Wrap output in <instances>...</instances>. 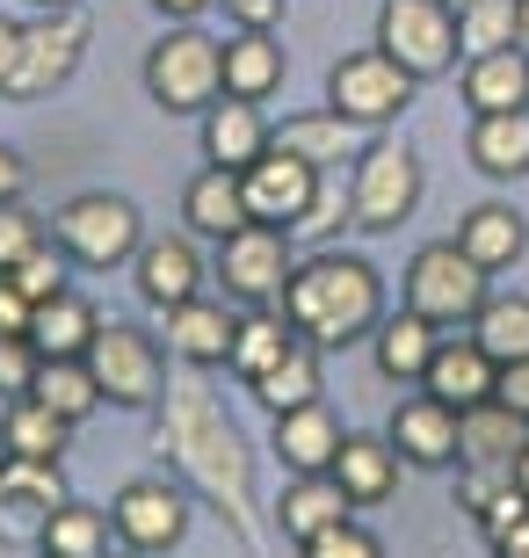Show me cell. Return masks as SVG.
Instances as JSON below:
<instances>
[{"label": "cell", "mask_w": 529, "mask_h": 558, "mask_svg": "<svg viewBox=\"0 0 529 558\" xmlns=\"http://www.w3.org/2000/svg\"><path fill=\"white\" fill-rule=\"evenodd\" d=\"M65 442H73V421L51 414L37 392L8 399V421H0V450L8 457H65Z\"/></svg>", "instance_id": "33"}, {"label": "cell", "mask_w": 529, "mask_h": 558, "mask_svg": "<svg viewBox=\"0 0 529 558\" xmlns=\"http://www.w3.org/2000/svg\"><path fill=\"white\" fill-rule=\"evenodd\" d=\"M290 269H298V254H290V232L284 226H240L218 240V269L225 276V298H240V305H284L290 290Z\"/></svg>", "instance_id": "11"}, {"label": "cell", "mask_w": 529, "mask_h": 558, "mask_svg": "<svg viewBox=\"0 0 529 558\" xmlns=\"http://www.w3.org/2000/svg\"><path fill=\"white\" fill-rule=\"evenodd\" d=\"M320 392L326 385H320V355H312V341H298L268 377H254V399H262L268 414H298V407H312Z\"/></svg>", "instance_id": "36"}, {"label": "cell", "mask_w": 529, "mask_h": 558, "mask_svg": "<svg viewBox=\"0 0 529 558\" xmlns=\"http://www.w3.org/2000/svg\"><path fill=\"white\" fill-rule=\"evenodd\" d=\"M298 341H305V333L290 327L284 305H254V312H240V333H232V363H225V371H240L247 385H254V377H268Z\"/></svg>", "instance_id": "28"}, {"label": "cell", "mask_w": 529, "mask_h": 558, "mask_svg": "<svg viewBox=\"0 0 529 558\" xmlns=\"http://www.w3.org/2000/svg\"><path fill=\"white\" fill-rule=\"evenodd\" d=\"M109 558H145V551H131V544H123V551H109Z\"/></svg>", "instance_id": "55"}, {"label": "cell", "mask_w": 529, "mask_h": 558, "mask_svg": "<svg viewBox=\"0 0 529 558\" xmlns=\"http://www.w3.org/2000/svg\"><path fill=\"white\" fill-rule=\"evenodd\" d=\"M284 312L312 349H348V341H370V333H377V319H385V283H377V269H370L363 254L320 247L290 269Z\"/></svg>", "instance_id": "2"}, {"label": "cell", "mask_w": 529, "mask_h": 558, "mask_svg": "<svg viewBox=\"0 0 529 558\" xmlns=\"http://www.w3.org/2000/svg\"><path fill=\"white\" fill-rule=\"evenodd\" d=\"M341 421L326 414L320 399L298 407V414H276V457H284V472H334V457H341Z\"/></svg>", "instance_id": "26"}, {"label": "cell", "mask_w": 529, "mask_h": 558, "mask_svg": "<svg viewBox=\"0 0 529 558\" xmlns=\"http://www.w3.org/2000/svg\"><path fill=\"white\" fill-rule=\"evenodd\" d=\"M522 442H529V421H522V414H508L501 399H486V407H465V414H457V464L515 472Z\"/></svg>", "instance_id": "22"}, {"label": "cell", "mask_w": 529, "mask_h": 558, "mask_svg": "<svg viewBox=\"0 0 529 558\" xmlns=\"http://www.w3.org/2000/svg\"><path fill=\"white\" fill-rule=\"evenodd\" d=\"M377 44L407 65L413 81H435L457 65V8L449 0H385L377 8Z\"/></svg>", "instance_id": "10"}, {"label": "cell", "mask_w": 529, "mask_h": 558, "mask_svg": "<svg viewBox=\"0 0 529 558\" xmlns=\"http://www.w3.org/2000/svg\"><path fill=\"white\" fill-rule=\"evenodd\" d=\"M37 247H44V218L22 204V196H15V204H0V276L15 269L22 254H37Z\"/></svg>", "instance_id": "40"}, {"label": "cell", "mask_w": 529, "mask_h": 558, "mask_svg": "<svg viewBox=\"0 0 529 558\" xmlns=\"http://www.w3.org/2000/svg\"><path fill=\"white\" fill-rule=\"evenodd\" d=\"M153 8H160V15H175V22H196L211 0H153Z\"/></svg>", "instance_id": "51"}, {"label": "cell", "mask_w": 529, "mask_h": 558, "mask_svg": "<svg viewBox=\"0 0 529 558\" xmlns=\"http://www.w3.org/2000/svg\"><path fill=\"white\" fill-rule=\"evenodd\" d=\"M167 319V349L182 355L189 371H218L232 363V333H240V312H225L218 298H189V305L160 312Z\"/></svg>", "instance_id": "18"}, {"label": "cell", "mask_w": 529, "mask_h": 558, "mask_svg": "<svg viewBox=\"0 0 529 558\" xmlns=\"http://www.w3.org/2000/svg\"><path fill=\"white\" fill-rule=\"evenodd\" d=\"M515 44H522V51H529V0H522V29H515Z\"/></svg>", "instance_id": "53"}, {"label": "cell", "mask_w": 529, "mask_h": 558, "mask_svg": "<svg viewBox=\"0 0 529 558\" xmlns=\"http://www.w3.org/2000/svg\"><path fill=\"white\" fill-rule=\"evenodd\" d=\"M399 464L407 457L392 450V435H348L341 457H334V478H341V494L356 508H377V500L399 494Z\"/></svg>", "instance_id": "24"}, {"label": "cell", "mask_w": 529, "mask_h": 558, "mask_svg": "<svg viewBox=\"0 0 529 558\" xmlns=\"http://www.w3.org/2000/svg\"><path fill=\"white\" fill-rule=\"evenodd\" d=\"M29 392H37L51 414H65L73 428H81V421L103 407V385H95V371H87V355H59V363H44Z\"/></svg>", "instance_id": "34"}, {"label": "cell", "mask_w": 529, "mask_h": 558, "mask_svg": "<svg viewBox=\"0 0 529 558\" xmlns=\"http://www.w3.org/2000/svg\"><path fill=\"white\" fill-rule=\"evenodd\" d=\"M486 269L471 262L457 240H435V247H421L407 262V305L421 312V319H435V327H471L479 319V305H486Z\"/></svg>", "instance_id": "5"}, {"label": "cell", "mask_w": 529, "mask_h": 558, "mask_svg": "<svg viewBox=\"0 0 529 558\" xmlns=\"http://www.w3.org/2000/svg\"><path fill=\"white\" fill-rule=\"evenodd\" d=\"M131 269H139V298L153 312H175L189 305V298H204V254H196V240H145L139 254H131Z\"/></svg>", "instance_id": "17"}, {"label": "cell", "mask_w": 529, "mask_h": 558, "mask_svg": "<svg viewBox=\"0 0 529 558\" xmlns=\"http://www.w3.org/2000/svg\"><path fill=\"white\" fill-rule=\"evenodd\" d=\"M348 204H356V232H399L421 204V160L399 138H370L356 174H348Z\"/></svg>", "instance_id": "6"}, {"label": "cell", "mask_w": 529, "mask_h": 558, "mask_svg": "<svg viewBox=\"0 0 529 558\" xmlns=\"http://www.w3.org/2000/svg\"><path fill=\"white\" fill-rule=\"evenodd\" d=\"M232 15H240V29H276L284 22V0H225Z\"/></svg>", "instance_id": "47"}, {"label": "cell", "mask_w": 529, "mask_h": 558, "mask_svg": "<svg viewBox=\"0 0 529 558\" xmlns=\"http://www.w3.org/2000/svg\"><path fill=\"white\" fill-rule=\"evenodd\" d=\"M87 51V15L81 8H44L37 22H22V59L15 73H8V102H44L51 87L73 81V65H81Z\"/></svg>", "instance_id": "9"}, {"label": "cell", "mask_w": 529, "mask_h": 558, "mask_svg": "<svg viewBox=\"0 0 529 558\" xmlns=\"http://www.w3.org/2000/svg\"><path fill=\"white\" fill-rule=\"evenodd\" d=\"M87 371H95V385H103L109 407H160L167 392V355L153 333L123 327V319H103L95 327V341H87Z\"/></svg>", "instance_id": "8"}, {"label": "cell", "mask_w": 529, "mask_h": 558, "mask_svg": "<svg viewBox=\"0 0 529 558\" xmlns=\"http://www.w3.org/2000/svg\"><path fill=\"white\" fill-rule=\"evenodd\" d=\"M471 522L486 530V544H493V537H508V530H522V522H529V494H522V478H508V486H501V494H493Z\"/></svg>", "instance_id": "43"}, {"label": "cell", "mask_w": 529, "mask_h": 558, "mask_svg": "<svg viewBox=\"0 0 529 558\" xmlns=\"http://www.w3.org/2000/svg\"><path fill=\"white\" fill-rule=\"evenodd\" d=\"M392 450L421 464V472H449L457 464V407H443L435 392H413L399 399V414H392Z\"/></svg>", "instance_id": "16"}, {"label": "cell", "mask_w": 529, "mask_h": 558, "mask_svg": "<svg viewBox=\"0 0 529 558\" xmlns=\"http://www.w3.org/2000/svg\"><path fill=\"white\" fill-rule=\"evenodd\" d=\"M145 87L167 117H204L211 102L225 95V44L204 37L196 22L167 29L153 51H145Z\"/></svg>", "instance_id": "3"}, {"label": "cell", "mask_w": 529, "mask_h": 558, "mask_svg": "<svg viewBox=\"0 0 529 558\" xmlns=\"http://www.w3.org/2000/svg\"><path fill=\"white\" fill-rule=\"evenodd\" d=\"M471 167L493 174V182H522L529 174V109L471 117Z\"/></svg>", "instance_id": "31"}, {"label": "cell", "mask_w": 529, "mask_h": 558, "mask_svg": "<svg viewBox=\"0 0 529 558\" xmlns=\"http://www.w3.org/2000/svg\"><path fill=\"white\" fill-rule=\"evenodd\" d=\"M65 494L59 457H8L0 450V544H44V522Z\"/></svg>", "instance_id": "12"}, {"label": "cell", "mask_w": 529, "mask_h": 558, "mask_svg": "<svg viewBox=\"0 0 529 558\" xmlns=\"http://www.w3.org/2000/svg\"><path fill=\"white\" fill-rule=\"evenodd\" d=\"M8 276H15V290L29 298V305H44V298H59V290H65V247H51V240H44V247L22 254Z\"/></svg>", "instance_id": "39"}, {"label": "cell", "mask_w": 529, "mask_h": 558, "mask_svg": "<svg viewBox=\"0 0 529 558\" xmlns=\"http://www.w3.org/2000/svg\"><path fill=\"white\" fill-rule=\"evenodd\" d=\"M493 399H501L508 414L529 421V355H522V363H501V385H493Z\"/></svg>", "instance_id": "45"}, {"label": "cell", "mask_w": 529, "mask_h": 558, "mask_svg": "<svg viewBox=\"0 0 529 558\" xmlns=\"http://www.w3.org/2000/svg\"><path fill=\"white\" fill-rule=\"evenodd\" d=\"M276 145V131H268V117H262V102H240V95H225V102H211L204 109V160L211 167H254Z\"/></svg>", "instance_id": "20"}, {"label": "cell", "mask_w": 529, "mask_h": 558, "mask_svg": "<svg viewBox=\"0 0 529 558\" xmlns=\"http://www.w3.org/2000/svg\"><path fill=\"white\" fill-rule=\"evenodd\" d=\"M109 522H117V537L131 544V551L160 558V551H175L182 530H189V494L175 478H131V486L109 500Z\"/></svg>", "instance_id": "14"}, {"label": "cell", "mask_w": 529, "mask_h": 558, "mask_svg": "<svg viewBox=\"0 0 529 558\" xmlns=\"http://www.w3.org/2000/svg\"><path fill=\"white\" fill-rule=\"evenodd\" d=\"M182 218H189V232H204V240H225V232L254 226L240 174H232V167H204V174L189 182V196H182Z\"/></svg>", "instance_id": "29"}, {"label": "cell", "mask_w": 529, "mask_h": 558, "mask_svg": "<svg viewBox=\"0 0 529 558\" xmlns=\"http://www.w3.org/2000/svg\"><path fill=\"white\" fill-rule=\"evenodd\" d=\"M15 59H22V22H8V15H0V87H8Z\"/></svg>", "instance_id": "49"}, {"label": "cell", "mask_w": 529, "mask_h": 558, "mask_svg": "<svg viewBox=\"0 0 529 558\" xmlns=\"http://www.w3.org/2000/svg\"><path fill=\"white\" fill-rule=\"evenodd\" d=\"M435 349H443V327L435 319H421V312H392V319H377V333H370V363H377V377H392V385H421L428 363H435Z\"/></svg>", "instance_id": "19"}, {"label": "cell", "mask_w": 529, "mask_h": 558, "mask_svg": "<svg viewBox=\"0 0 529 558\" xmlns=\"http://www.w3.org/2000/svg\"><path fill=\"white\" fill-rule=\"evenodd\" d=\"M493 558H529V522L508 530V537H493Z\"/></svg>", "instance_id": "50"}, {"label": "cell", "mask_w": 529, "mask_h": 558, "mask_svg": "<svg viewBox=\"0 0 529 558\" xmlns=\"http://www.w3.org/2000/svg\"><path fill=\"white\" fill-rule=\"evenodd\" d=\"M515 478H522V494H529V442H522V457H515Z\"/></svg>", "instance_id": "52"}, {"label": "cell", "mask_w": 529, "mask_h": 558, "mask_svg": "<svg viewBox=\"0 0 529 558\" xmlns=\"http://www.w3.org/2000/svg\"><path fill=\"white\" fill-rule=\"evenodd\" d=\"M37 371H44L37 341H29V333H0V399H22L37 385Z\"/></svg>", "instance_id": "42"}, {"label": "cell", "mask_w": 529, "mask_h": 558, "mask_svg": "<svg viewBox=\"0 0 529 558\" xmlns=\"http://www.w3.org/2000/svg\"><path fill=\"white\" fill-rule=\"evenodd\" d=\"M29 8H81V0H29Z\"/></svg>", "instance_id": "54"}, {"label": "cell", "mask_w": 529, "mask_h": 558, "mask_svg": "<svg viewBox=\"0 0 529 558\" xmlns=\"http://www.w3.org/2000/svg\"><path fill=\"white\" fill-rule=\"evenodd\" d=\"M29 298L15 290V276H0V333H29Z\"/></svg>", "instance_id": "46"}, {"label": "cell", "mask_w": 529, "mask_h": 558, "mask_svg": "<svg viewBox=\"0 0 529 558\" xmlns=\"http://www.w3.org/2000/svg\"><path fill=\"white\" fill-rule=\"evenodd\" d=\"M160 457L182 472V486L204 494V508L240 537L247 558H276L268 551V522H262V500H254V450L240 442L225 399L204 385V371L189 377H167L160 392Z\"/></svg>", "instance_id": "1"}, {"label": "cell", "mask_w": 529, "mask_h": 558, "mask_svg": "<svg viewBox=\"0 0 529 558\" xmlns=\"http://www.w3.org/2000/svg\"><path fill=\"white\" fill-rule=\"evenodd\" d=\"M356 515V500L341 494V478L334 472H298L284 486V500H276V530H284L290 544H312L320 530H334V522Z\"/></svg>", "instance_id": "21"}, {"label": "cell", "mask_w": 529, "mask_h": 558, "mask_svg": "<svg viewBox=\"0 0 529 558\" xmlns=\"http://www.w3.org/2000/svg\"><path fill=\"white\" fill-rule=\"evenodd\" d=\"M298 558H385V544L348 515V522H334V530H320L312 544H298Z\"/></svg>", "instance_id": "41"}, {"label": "cell", "mask_w": 529, "mask_h": 558, "mask_svg": "<svg viewBox=\"0 0 529 558\" xmlns=\"http://www.w3.org/2000/svg\"><path fill=\"white\" fill-rule=\"evenodd\" d=\"M457 247L479 262V269H508V262H522V247H529V226L515 218V204H479V210H465L457 218Z\"/></svg>", "instance_id": "30"}, {"label": "cell", "mask_w": 529, "mask_h": 558, "mask_svg": "<svg viewBox=\"0 0 529 558\" xmlns=\"http://www.w3.org/2000/svg\"><path fill=\"white\" fill-rule=\"evenodd\" d=\"M44 558H51V551H44Z\"/></svg>", "instance_id": "57"}, {"label": "cell", "mask_w": 529, "mask_h": 558, "mask_svg": "<svg viewBox=\"0 0 529 558\" xmlns=\"http://www.w3.org/2000/svg\"><path fill=\"white\" fill-rule=\"evenodd\" d=\"M449 8H471V0H449Z\"/></svg>", "instance_id": "56"}, {"label": "cell", "mask_w": 529, "mask_h": 558, "mask_svg": "<svg viewBox=\"0 0 529 558\" xmlns=\"http://www.w3.org/2000/svg\"><path fill=\"white\" fill-rule=\"evenodd\" d=\"M334 226H356V204H348V189L320 182V196H312V210H305V226H298V232H334Z\"/></svg>", "instance_id": "44"}, {"label": "cell", "mask_w": 529, "mask_h": 558, "mask_svg": "<svg viewBox=\"0 0 529 558\" xmlns=\"http://www.w3.org/2000/svg\"><path fill=\"white\" fill-rule=\"evenodd\" d=\"M290 59L276 29H240V37H225V95H240V102H268L276 87H284Z\"/></svg>", "instance_id": "25"}, {"label": "cell", "mask_w": 529, "mask_h": 558, "mask_svg": "<svg viewBox=\"0 0 529 558\" xmlns=\"http://www.w3.org/2000/svg\"><path fill=\"white\" fill-rule=\"evenodd\" d=\"M515 29H522V0H471V8H457V44H465V59L508 51Z\"/></svg>", "instance_id": "38"}, {"label": "cell", "mask_w": 529, "mask_h": 558, "mask_svg": "<svg viewBox=\"0 0 529 558\" xmlns=\"http://www.w3.org/2000/svg\"><path fill=\"white\" fill-rule=\"evenodd\" d=\"M413 73L399 59H392L385 44H370V51H348V59H334V73H326V109H341L348 124H363V131H377V124H392L399 109L413 102Z\"/></svg>", "instance_id": "7"}, {"label": "cell", "mask_w": 529, "mask_h": 558, "mask_svg": "<svg viewBox=\"0 0 529 558\" xmlns=\"http://www.w3.org/2000/svg\"><path fill=\"white\" fill-rule=\"evenodd\" d=\"M276 145L298 153V160H312L326 174V167H341V160H363L370 131L348 124L341 109H305V117H284V124H276Z\"/></svg>", "instance_id": "23"}, {"label": "cell", "mask_w": 529, "mask_h": 558, "mask_svg": "<svg viewBox=\"0 0 529 558\" xmlns=\"http://www.w3.org/2000/svg\"><path fill=\"white\" fill-rule=\"evenodd\" d=\"M493 385H501V363H493L486 349H479V333H443V349H435V363H428V377H421V392H435L443 407H486L493 399Z\"/></svg>", "instance_id": "15"}, {"label": "cell", "mask_w": 529, "mask_h": 558, "mask_svg": "<svg viewBox=\"0 0 529 558\" xmlns=\"http://www.w3.org/2000/svg\"><path fill=\"white\" fill-rule=\"evenodd\" d=\"M22 189H29V167H22L15 145H0V204H15Z\"/></svg>", "instance_id": "48"}, {"label": "cell", "mask_w": 529, "mask_h": 558, "mask_svg": "<svg viewBox=\"0 0 529 558\" xmlns=\"http://www.w3.org/2000/svg\"><path fill=\"white\" fill-rule=\"evenodd\" d=\"M51 240H59L65 262H81V269H117V262H131V254L145 247V218H139L131 196L95 189V196H73V204L51 218Z\"/></svg>", "instance_id": "4"}, {"label": "cell", "mask_w": 529, "mask_h": 558, "mask_svg": "<svg viewBox=\"0 0 529 558\" xmlns=\"http://www.w3.org/2000/svg\"><path fill=\"white\" fill-rule=\"evenodd\" d=\"M471 333H479V349L493 363H522L529 355V298H486L479 319H471Z\"/></svg>", "instance_id": "37"}, {"label": "cell", "mask_w": 529, "mask_h": 558, "mask_svg": "<svg viewBox=\"0 0 529 558\" xmlns=\"http://www.w3.org/2000/svg\"><path fill=\"white\" fill-rule=\"evenodd\" d=\"M109 530H117V522H109L103 508L59 500L51 522H44V551H51V558H109Z\"/></svg>", "instance_id": "35"}, {"label": "cell", "mask_w": 529, "mask_h": 558, "mask_svg": "<svg viewBox=\"0 0 529 558\" xmlns=\"http://www.w3.org/2000/svg\"><path fill=\"white\" fill-rule=\"evenodd\" d=\"M320 182H326L320 167L298 160V153H284V145H268L254 167H240L247 210H254L262 226H284V232L305 226V210H312V196H320Z\"/></svg>", "instance_id": "13"}, {"label": "cell", "mask_w": 529, "mask_h": 558, "mask_svg": "<svg viewBox=\"0 0 529 558\" xmlns=\"http://www.w3.org/2000/svg\"><path fill=\"white\" fill-rule=\"evenodd\" d=\"M95 327H103V312L87 305V298H73V290H59V298H44V305L29 312V341H37L44 363H59V355H87Z\"/></svg>", "instance_id": "32"}, {"label": "cell", "mask_w": 529, "mask_h": 558, "mask_svg": "<svg viewBox=\"0 0 529 558\" xmlns=\"http://www.w3.org/2000/svg\"><path fill=\"white\" fill-rule=\"evenodd\" d=\"M465 102L471 117H501V109H529V51L508 44V51H479L465 65Z\"/></svg>", "instance_id": "27"}]
</instances>
